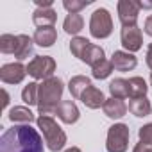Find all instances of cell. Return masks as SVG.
Listing matches in <instances>:
<instances>
[{"mask_svg": "<svg viewBox=\"0 0 152 152\" xmlns=\"http://www.w3.org/2000/svg\"><path fill=\"white\" fill-rule=\"evenodd\" d=\"M0 152H43V140L31 125H13L0 136Z\"/></svg>", "mask_w": 152, "mask_h": 152, "instance_id": "6da1fadb", "label": "cell"}, {"mask_svg": "<svg viewBox=\"0 0 152 152\" xmlns=\"http://www.w3.org/2000/svg\"><path fill=\"white\" fill-rule=\"evenodd\" d=\"M64 84L59 77H50L39 84L38 91V111L39 116H52L57 111V106L61 104Z\"/></svg>", "mask_w": 152, "mask_h": 152, "instance_id": "7a4b0ae2", "label": "cell"}, {"mask_svg": "<svg viewBox=\"0 0 152 152\" xmlns=\"http://www.w3.org/2000/svg\"><path fill=\"white\" fill-rule=\"evenodd\" d=\"M36 124H38V129L43 132V138H45V143H47L48 150L57 152V150H61L64 147L66 134L52 116H38Z\"/></svg>", "mask_w": 152, "mask_h": 152, "instance_id": "3957f363", "label": "cell"}, {"mask_svg": "<svg viewBox=\"0 0 152 152\" xmlns=\"http://www.w3.org/2000/svg\"><path fill=\"white\" fill-rule=\"evenodd\" d=\"M90 32L97 39H104V38L111 36V32H113V18H111L107 9L99 7V9L93 11L91 20H90Z\"/></svg>", "mask_w": 152, "mask_h": 152, "instance_id": "277c9868", "label": "cell"}, {"mask_svg": "<svg viewBox=\"0 0 152 152\" xmlns=\"http://www.w3.org/2000/svg\"><path fill=\"white\" fill-rule=\"evenodd\" d=\"M129 147V127L125 124H115L107 131L106 148L107 152H125Z\"/></svg>", "mask_w": 152, "mask_h": 152, "instance_id": "5b68a950", "label": "cell"}, {"mask_svg": "<svg viewBox=\"0 0 152 152\" xmlns=\"http://www.w3.org/2000/svg\"><path fill=\"white\" fill-rule=\"evenodd\" d=\"M54 72H56V61L50 56H36L27 64V73L38 81H47L54 77Z\"/></svg>", "mask_w": 152, "mask_h": 152, "instance_id": "8992f818", "label": "cell"}, {"mask_svg": "<svg viewBox=\"0 0 152 152\" xmlns=\"http://www.w3.org/2000/svg\"><path fill=\"white\" fill-rule=\"evenodd\" d=\"M27 75V66L22 63H7L0 68V79L6 84H20Z\"/></svg>", "mask_w": 152, "mask_h": 152, "instance_id": "52a82bcc", "label": "cell"}, {"mask_svg": "<svg viewBox=\"0 0 152 152\" xmlns=\"http://www.w3.org/2000/svg\"><path fill=\"white\" fill-rule=\"evenodd\" d=\"M120 39H122V45L127 52H138L141 48V43H143V36H141V29L138 25L134 27H124L122 32H120Z\"/></svg>", "mask_w": 152, "mask_h": 152, "instance_id": "ba28073f", "label": "cell"}, {"mask_svg": "<svg viewBox=\"0 0 152 152\" xmlns=\"http://www.w3.org/2000/svg\"><path fill=\"white\" fill-rule=\"evenodd\" d=\"M138 2H132V0H120L118 2V18L124 27H134L138 22Z\"/></svg>", "mask_w": 152, "mask_h": 152, "instance_id": "9c48e42d", "label": "cell"}, {"mask_svg": "<svg viewBox=\"0 0 152 152\" xmlns=\"http://www.w3.org/2000/svg\"><path fill=\"white\" fill-rule=\"evenodd\" d=\"M111 63H113V68L118 70V72H129V70H134L138 61H136V56L131 54V52H124V50H116L113 52L111 56Z\"/></svg>", "mask_w": 152, "mask_h": 152, "instance_id": "30bf717a", "label": "cell"}, {"mask_svg": "<svg viewBox=\"0 0 152 152\" xmlns=\"http://www.w3.org/2000/svg\"><path fill=\"white\" fill-rule=\"evenodd\" d=\"M56 115L59 116V120H61V122H64V124H68V125L75 124V122L79 120V116H81L79 107L75 106L72 100H61V104L57 106Z\"/></svg>", "mask_w": 152, "mask_h": 152, "instance_id": "8fae6325", "label": "cell"}, {"mask_svg": "<svg viewBox=\"0 0 152 152\" xmlns=\"http://www.w3.org/2000/svg\"><path fill=\"white\" fill-rule=\"evenodd\" d=\"M102 109H104V115H106L107 118H113V120L122 118V116H125V113H127L125 102H124L122 99H113V97H111V99H106Z\"/></svg>", "mask_w": 152, "mask_h": 152, "instance_id": "7c38bea8", "label": "cell"}, {"mask_svg": "<svg viewBox=\"0 0 152 152\" xmlns=\"http://www.w3.org/2000/svg\"><path fill=\"white\" fill-rule=\"evenodd\" d=\"M81 100H83V104H84L86 107H90V109H99L100 106H104L106 97H104L102 90H99V88H95V86L91 84V86L83 93Z\"/></svg>", "mask_w": 152, "mask_h": 152, "instance_id": "4fadbf2b", "label": "cell"}, {"mask_svg": "<svg viewBox=\"0 0 152 152\" xmlns=\"http://www.w3.org/2000/svg\"><path fill=\"white\" fill-rule=\"evenodd\" d=\"M32 39L39 47H52L57 39V31L54 27H39V29H36Z\"/></svg>", "mask_w": 152, "mask_h": 152, "instance_id": "5bb4252c", "label": "cell"}, {"mask_svg": "<svg viewBox=\"0 0 152 152\" xmlns=\"http://www.w3.org/2000/svg\"><path fill=\"white\" fill-rule=\"evenodd\" d=\"M9 120L15 124V125H31L34 122V115L29 107H23V106H15L11 111H9Z\"/></svg>", "mask_w": 152, "mask_h": 152, "instance_id": "9a60e30c", "label": "cell"}, {"mask_svg": "<svg viewBox=\"0 0 152 152\" xmlns=\"http://www.w3.org/2000/svg\"><path fill=\"white\" fill-rule=\"evenodd\" d=\"M90 86H91V81L86 77V75H75V77H72L70 83H68V90H70L72 97H73V99H79V100H81L83 93H84Z\"/></svg>", "mask_w": 152, "mask_h": 152, "instance_id": "2e32d148", "label": "cell"}, {"mask_svg": "<svg viewBox=\"0 0 152 152\" xmlns=\"http://www.w3.org/2000/svg\"><path fill=\"white\" fill-rule=\"evenodd\" d=\"M56 20H57V15H56V11L52 7H48V9H36L32 13V22L38 25V29L39 27H54Z\"/></svg>", "mask_w": 152, "mask_h": 152, "instance_id": "e0dca14e", "label": "cell"}, {"mask_svg": "<svg viewBox=\"0 0 152 152\" xmlns=\"http://www.w3.org/2000/svg\"><path fill=\"white\" fill-rule=\"evenodd\" d=\"M129 111L138 116V118H143V116H148L152 113V107H150V100L147 97H140V99H131L129 102Z\"/></svg>", "mask_w": 152, "mask_h": 152, "instance_id": "ac0fdd59", "label": "cell"}, {"mask_svg": "<svg viewBox=\"0 0 152 152\" xmlns=\"http://www.w3.org/2000/svg\"><path fill=\"white\" fill-rule=\"evenodd\" d=\"M32 48H34V39L29 38L27 34H18V47H16L15 57L23 61L32 54Z\"/></svg>", "mask_w": 152, "mask_h": 152, "instance_id": "d6986e66", "label": "cell"}, {"mask_svg": "<svg viewBox=\"0 0 152 152\" xmlns=\"http://www.w3.org/2000/svg\"><path fill=\"white\" fill-rule=\"evenodd\" d=\"M83 27H84V20H83L81 15H68V16L64 18V22H63L64 32H66V34H72V36H75V38H77V34L83 31Z\"/></svg>", "mask_w": 152, "mask_h": 152, "instance_id": "ffe728a7", "label": "cell"}, {"mask_svg": "<svg viewBox=\"0 0 152 152\" xmlns=\"http://www.w3.org/2000/svg\"><path fill=\"white\" fill-rule=\"evenodd\" d=\"M81 61L86 63V64H90V66L93 68L95 64H99L100 61H104V48L99 47V45H93V43H91V45L86 48V52H84V56H83Z\"/></svg>", "mask_w": 152, "mask_h": 152, "instance_id": "44dd1931", "label": "cell"}, {"mask_svg": "<svg viewBox=\"0 0 152 152\" xmlns=\"http://www.w3.org/2000/svg\"><path fill=\"white\" fill-rule=\"evenodd\" d=\"M147 83L143 77H131L129 79V97L131 99H140V97H147Z\"/></svg>", "mask_w": 152, "mask_h": 152, "instance_id": "7402d4cb", "label": "cell"}, {"mask_svg": "<svg viewBox=\"0 0 152 152\" xmlns=\"http://www.w3.org/2000/svg\"><path fill=\"white\" fill-rule=\"evenodd\" d=\"M109 91H111V97L113 99H125L129 97V81L118 77V79H113L109 83Z\"/></svg>", "mask_w": 152, "mask_h": 152, "instance_id": "603a6c76", "label": "cell"}, {"mask_svg": "<svg viewBox=\"0 0 152 152\" xmlns=\"http://www.w3.org/2000/svg\"><path fill=\"white\" fill-rule=\"evenodd\" d=\"M38 91H39V84L29 83L22 91V100L29 106H38Z\"/></svg>", "mask_w": 152, "mask_h": 152, "instance_id": "cb8c5ba5", "label": "cell"}, {"mask_svg": "<svg viewBox=\"0 0 152 152\" xmlns=\"http://www.w3.org/2000/svg\"><path fill=\"white\" fill-rule=\"evenodd\" d=\"M90 45H91V43H90L86 38H81V36L72 38V41H70V52H72L75 57L83 59V56H84V52H86V48H88Z\"/></svg>", "mask_w": 152, "mask_h": 152, "instance_id": "d4e9b609", "label": "cell"}, {"mask_svg": "<svg viewBox=\"0 0 152 152\" xmlns=\"http://www.w3.org/2000/svg\"><path fill=\"white\" fill-rule=\"evenodd\" d=\"M16 47H18V36H13V34L0 36V50L4 54H15Z\"/></svg>", "mask_w": 152, "mask_h": 152, "instance_id": "484cf974", "label": "cell"}, {"mask_svg": "<svg viewBox=\"0 0 152 152\" xmlns=\"http://www.w3.org/2000/svg\"><path fill=\"white\" fill-rule=\"evenodd\" d=\"M111 72H113V63L111 61H107V59H104V61H100L99 64H95L93 66V77L95 79H107L109 75H111Z\"/></svg>", "mask_w": 152, "mask_h": 152, "instance_id": "4316f807", "label": "cell"}, {"mask_svg": "<svg viewBox=\"0 0 152 152\" xmlns=\"http://www.w3.org/2000/svg\"><path fill=\"white\" fill-rule=\"evenodd\" d=\"M90 4H91V0H64L63 7L68 11V15H79V11H83Z\"/></svg>", "mask_w": 152, "mask_h": 152, "instance_id": "83f0119b", "label": "cell"}, {"mask_svg": "<svg viewBox=\"0 0 152 152\" xmlns=\"http://www.w3.org/2000/svg\"><path fill=\"white\" fill-rule=\"evenodd\" d=\"M138 138H140V143L152 147V122L147 124V125H143V127H140V131H138Z\"/></svg>", "mask_w": 152, "mask_h": 152, "instance_id": "f1b7e54d", "label": "cell"}, {"mask_svg": "<svg viewBox=\"0 0 152 152\" xmlns=\"http://www.w3.org/2000/svg\"><path fill=\"white\" fill-rule=\"evenodd\" d=\"M34 2H36L38 9H48V7H52V0H34Z\"/></svg>", "mask_w": 152, "mask_h": 152, "instance_id": "f546056e", "label": "cell"}, {"mask_svg": "<svg viewBox=\"0 0 152 152\" xmlns=\"http://www.w3.org/2000/svg\"><path fill=\"white\" fill-rule=\"evenodd\" d=\"M132 152H152V147L143 145V143H136V147H134V150H132Z\"/></svg>", "mask_w": 152, "mask_h": 152, "instance_id": "4dcf8cb0", "label": "cell"}, {"mask_svg": "<svg viewBox=\"0 0 152 152\" xmlns=\"http://www.w3.org/2000/svg\"><path fill=\"white\" fill-rule=\"evenodd\" d=\"M145 32L152 38V15L147 18V22H145Z\"/></svg>", "mask_w": 152, "mask_h": 152, "instance_id": "1f68e13d", "label": "cell"}, {"mask_svg": "<svg viewBox=\"0 0 152 152\" xmlns=\"http://www.w3.org/2000/svg\"><path fill=\"white\" fill-rule=\"evenodd\" d=\"M147 66L152 70V43H150L148 48H147Z\"/></svg>", "mask_w": 152, "mask_h": 152, "instance_id": "d6a6232c", "label": "cell"}, {"mask_svg": "<svg viewBox=\"0 0 152 152\" xmlns=\"http://www.w3.org/2000/svg\"><path fill=\"white\" fill-rule=\"evenodd\" d=\"M2 99H4V100H2V109H6L7 104H9V93H7L6 90H2Z\"/></svg>", "mask_w": 152, "mask_h": 152, "instance_id": "836d02e7", "label": "cell"}, {"mask_svg": "<svg viewBox=\"0 0 152 152\" xmlns=\"http://www.w3.org/2000/svg\"><path fill=\"white\" fill-rule=\"evenodd\" d=\"M138 7H140V9H145V7H152V2H138Z\"/></svg>", "mask_w": 152, "mask_h": 152, "instance_id": "e575fe53", "label": "cell"}, {"mask_svg": "<svg viewBox=\"0 0 152 152\" xmlns=\"http://www.w3.org/2000/svg\"><path fill=\"white\" fill-rule=\"evenodd\" d=\"M64 152H83V150H81L79 147H70V148H66Z\"/></svg>", "mask_w": 152, "mask_h": 152, "instance_id": "d590c367", "label": "cell"}, {"mask_svg": "<svg viewBox=\"0 0 152 152\" xmlns=\"http://www.w3.org/2000/svg\"><path fill=\"white\" fill-rule=\"evenodd\" d=\"M150 84H152V75H150Z\"/></svg>", "mask_w": 152, "mask_h": 152, "instance_id": "8d00e7d4", "label": "cell"}]
</instances>
